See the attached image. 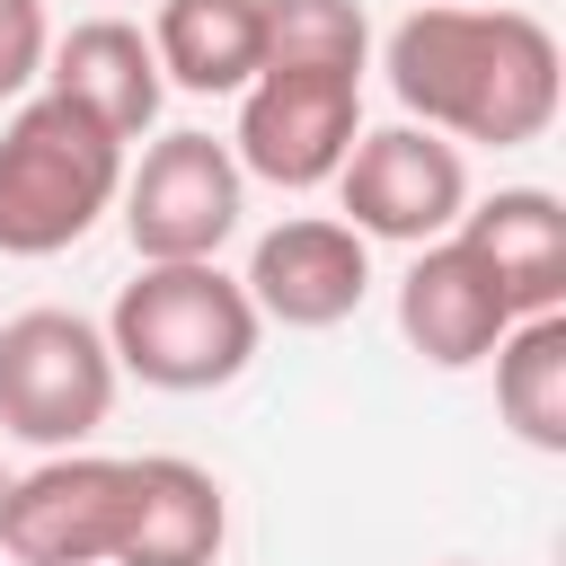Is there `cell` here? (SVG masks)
I'll use <instances>...</instances> for the list:
<instances>
[{
    "mask_svg": "<svg viewBox=\"0 0 566 566\" xmlns=\"http://www.w3.org/2000/svg\"><path fill=\"white\" fill-rule=\"evenodd\" d=\"M389 97L407 106V124L486 150H522L557 124L566 97V53L548 35V18L531 9H478V0H424L416 18L389 27L380 44Z\"/></svg>",
    "mask_w": 566,
    "mask_h": 566,
    "instance_id": "1",
    "label": "cell"
},
{
    "mask_svg": "<svg viewBox=\"0 0 566 566\" xmlns=\"http://www.w3.org/2000/svg\"><path fill=\"white\" fill-rule=\"evenodd\" d=\"M256 336H265V318L248 310L239 274H221V265H142L106 310L115 371H133L142 389H168V398L230 389L256 363Z\"/></svg>",
    "mask_w": 566,
    "mask_h": 566,
    "instance_id": "2",
    "label": "cell"
},
{
    "mask_svg": "<svg viewBox=\"0 0 566 566\" xmlns=\"http://www.w3.org/2000/svg\"><path fill=\"white\" fill-rule=\"evenodd\" d=\"M124 186V142L97 133L62 97H18L0 124V256H62L80 248Z\"/></svg>",
    "mask_w": 566,
    "mask_h": 566,
    "instance_id": "3",
    "label": "cell"
},
{
    "mask_svg": "<svg viewBox=\"0 0 566 566\" xmlns=\"http://www.w3.org/2000/svg\"><path fill=\"white\" fill-rule=\"evenodd\" d=\"M115 354L106 327L80 310H18L0 318V433L27 451H88L115 416Z\"/></svg>",
    "mask_w": 566,
    "mask_h": 566,
    "instance_id": "4",
    "label": "cell"
},
{
    "mask_svg": "<svg viewBox=\"0 0 566 566\" xmlns=\"http://www.w3.org/2000/svg\"><path fill=\"white\" fill-rule=\"evenodd\" d=\"M115 212H124V239H133L142 265H212L221 239L248 212V177H239L230 142H212V133H159L124 168Z\"/></svg>",
    "mask_w": 566,
    "mask_h": 566,
    "instance_id": "5",
    "label": "cell"
},
{
    "mask_svg": "<svg viewBox=\"0 0 566 566\" xmlns=\"http://www.w3.org/2000/svg\"><path fill=\"white\" fill-rule=\"evenodd\" d=\"M469 212V159L424 133V124H380L354 133L345 168H336V221L354 239H389V248H433L451 239Z\"/></svg>",
    "mask_w": 566,
    "mask_h": 566,
    "instance_id": "6",
    "label": "cell"
},
{
    "mask_svg": "<svg viewBox=\"0 0 566 566\" xmlns=\"http://www.w3.org/2000/svg\"><path fill=\"white\" fill-rule=\"evenodd\" d=\"M354 133H363V80H336V71H256L239 88L230 159H239V177L310 195V186H336Z\"/></svg>",
    "mask_w": 566,
    "mask_h": 566,
    "instance_id": "7",
    "label": "cell"
},
{
    "mask_svg": "<svg viewBox=\"0 0 566 566\" xmlns=\"http://www.w3.org/2000/svg\"><path fill=\"white\" fill-rule=\"evenodd\" d=\"M115 539H124V460L44 451L27 478H9L0 504L9 566H115Z\"/></svg>",
    "mask_w": 566,
    "mask_h": 566,
    "instance_id": "8",
    "label": "cell"
},
{
    "mask_svg": "<svg viewBox=\"0 0 566 566\" xmlns=\"http://www.w3.org/2000/svg\"><path fill=\"white\" fill-rule=\"evenodd\" d=\"M239 292L274 327H301V336L345 327L363 310V292H371V239H354L336 212H292L248 248Z\"/></svg>",
    "mask_w": 566,
    "mask_h": 566,
    "instance_id": "9",
    "label": "cell"
},
{
    "mask_svg": "<svg viewBox=\"0 0 566 566\" xmlns=\"http://www.w3.org/2000/svg\"><path fill=\"white\" fill-rule=\"evenodd\" d=\"M504 327H513V310H504L495 274H486L460 239H433V248L407 256V274H398V336H407L416 363H433V371H478V363L504 345Z\"/></svg>",
    "mask_w": 566,
    "mask_h": 566,
    "instance_id": "10",
    "label": "cell"
},
{
    "mask_svg": "<svg viewBox=\"0 0 566 566\" xmlns=\"http://www.w3.org/2000/svg\"><path fill=\"white\" fill-rule=\"evenodd\" d=\"M44 97H62V106H80L97 133H115V142H142L150 124H159V97H168V80H159V53H150V27H133V18H80L71 35H53V53H44Z\"/></svg>",
    "mask_w": 566,
    "mask_h": 566,
    "instance_id": "11",
    "label": "cell"
},
{
    "mask_svg": "<svg viewBox=\"0 0 566 566\" xmlns=\"http://www.w3.org/2000/svg\"><path fill=\"white\" fill-rule=\"evenodd\" d=\"M221 539H230V495L203 460H177V451L124 460L115 566H221Z\"/></svg>",
    "mask_w": 566,
    "mask_h": 566,
    "instance_id": "12",
    "label": "cell"
},
{
    "mask_svg": "<svg viewBox=\"0 0 566 566\" xmlns=\"http://www.w3.org/2000/svg\"><path fill=\"white\" fill-rule=\"evenodd\" d=\"M504 292L513 318H548L566 310V203L548 186H495V195H469L460 230H451Z\"/></svg>",
    "mask_w": 566,
    "mask_h": 566,
    "instance_id": "13",
    "label": "cell"
},
{
    "mask_svg": "<svg viewBox=\"0 0 566 566\" xmlns=\"http://www.w3.org/2000/svg\"><path fill=\"white\" fill-rule=\"evenodd\" d=\"M159 80L186 97H239L265 71V0H159L150 18Z\"/></svg>",
    "mask_w": 566,
    "mask_h": 566,
    "instance_id": "14",
    "label": "cell"
},
{
    "mask_svg": "<svg viewBox=\"0 0 566 566\" xmlns=\"http://www.w3.org/2000/svg\"><path fill=\"white\" fill-rule=\"evenodd\" d=\"M486 363H495V416L513 424V442L566 451V310L513 318Z\"/></svg>",
    "mask_w": 566,
    "mask_h": 566,
    "instance_id": "15",
    "label": "cell"
},
{
    "mask_svg": "<svg viewBox=\"0 0 566 566\" xmlns=\"http://www.w3.org/2000/svg\"><path fill=\"white\" fill-rule=\"evenodd\" d=\"M371 18L363 0H265V71H336L363 80Z\"/></svg>",
    "mask_w": 566,
    "mask_h": 566,
    "instance_id": "16",
    "label": "cell"
},
{
    "mask_svg": "<svg viewBox=\"0 0 566 566\" xmlns=\"http://www.w3.org/2000/svg\"><path fill=\"white\" fill-rule=\"evenodd\" d=\"M44 53H53L44 0H0V106H18L44 80Z\"/></svg>",
    "mask_w": 566,
    "mask_h": 566,
    "instance_id": "17",
    "label": "cell"
},
{
    "mask_svg": "<svg viewBox=\"0 0 566 566\" xmlns=\"http://www.w3.org/2000/svg\"><path fill=\"white\" fill-rule=\"evenodd\" d=\"M0 504H9V469H0Z\"/></svg>",
    "mask_w": 566,
    "mask_h": 566,
    "instance_id": "18",
    "label": "cell"
},
{
    "mask_svg": "<svg viewBox=\"0 0 566 566\" xmlns=\"http://www.w3.org/2000/svg\"><path fill=\"white\" fill-rule=\"evenodd\" d=\"M442 566H469V557H442Z\"/></svg>",
    "mask_w": 566,
    "mask_h": 566,
    "instance_id": "19",
    "label": "cell"
}]
</instances>
